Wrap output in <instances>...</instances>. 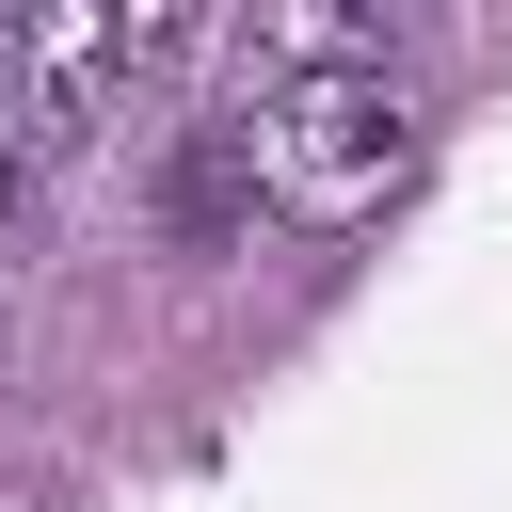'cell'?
I'll use <instances>...</instances> for the list:
<instances>
[{"instance_id":"obj_2","label":"cell","mask_w":512,"mask_h":512,"mask_svg":"<svg viewBox=\"0 0 512 512\" xmlns=\"http://www.w3.org/2000/svg\"><path fill=\"white\" fill-rule=\"evenodd\" d=\"M16 160H80V144H112L128 128V32L96 16V0H64V16H16Z\"/></svg>"},{"instance_id":"obj_3","label":"cell","mask_w":512,"mask_h":512,"mask_svg":"<svg viewBox=\"0 0 512 512\" xmlns=\"http://www.w3.org/2000/svg\"><path fill=\"white\" fill-rule=\"evenodd\" d=\"M16 192H32V160H16V128H0V240H16Z\"/></svg>"},{"instance_id":"obj_1","label":"cell","mask_w":512,"mask_h":512,"mask_svg":"<svg viewBox=\"0 0 512 512\" xmlns=\"http://www.w3.org/2000/svg\"><path fill=\"white\" fill-rule=\"evenodd\" d=\"M240 144H256V192H272L288 224H368V208L416 176V112H400V80H384V64L272 80V96L240 112Z\"/></svg>"}]
</instances>
